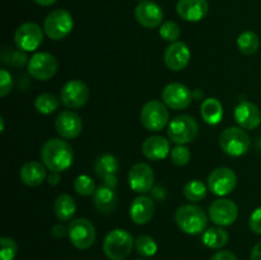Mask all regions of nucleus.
<instances>
[{
  "instance_id": "obj_1",
  "label": "nucleus",
  "mask_w": 261,
  "mask_h": 260,
  "mask_svg": "<svg viewBox=\"0 0 261 260\" xmlns=\"http://www.w3.org/2000/svg\"><path fill=\"white\" fill-rule=\"evenodd\" d=\"M73 148L68 142L61 139H50L42 145L41 160L51 172H63L73 165Z\"/></svg>"
},
{
  "instance_id": "obj_2",
  "label": "nucleus",
  "mask_w": 261,
  "mask_h": 260,
  "mask_svg": "<svg viewBox=\"0 0 261 260\" xmlns=\"http://www.w3.org/2000/svg\"><path fill=\"white\" fill-rule=\"evenodd\" d=\"M175 221L178 228L188 235L203 233L208 224L205 212L194 204L181 205L175 213Z\"/></svg>"
},
{
  "instance_id": "obj_3",
  "label": "nucleus",
  "mask_w": 261,
  "mask_h": 260,
  "mask_svg": "<svg viewBox=\"0 0 261 260\" xmlns=\"http://www.w3.org/2000/svg\"><path fill=\"white\" fill-rule=\"evenodd\" d=\"M134 242L133 236L126 229H112L103 240V252L110 260H124L132 252Z\"/></svg>"
},
{
  "instance_id": "obj_4",
  "label": "nucleus",
  "mask_w": 261,
  "mask_h": 260,
  "mask_svg": "<svg viewBox=\"0 0 261 260\" xmlns=\"http://www.w3.org/2000/svg\"><path fill=\"white\" fill-rule=\"evenodd\" d=\"M219 145L226 154L231 157H241L249 152L251 139L245 129L231 126L222 132L219 137Z\"/></svg>"
},
{
  "instance_id": "obj_5",
  "label": "nucleus",
  "mask_w": 261,
  "mask_h": 260,
  "mask_svg": "<svg viewBox=\"0 0 261 260\" xmlns=\"http://www.w3.org/2000/svg\"><path fill=\"white\" fill-rule=\"evenodd\" d=\"M74 20L70 13L65 9H55L48 13L43 22V32L48 38L60 41L71 32Z\"/></svg>"
},
{
  "instance_id": "obj_6",
  "label": "nucleus",
  "mask_w": 261,
  "mask_h": 260,
  "mask_svg": "<svg viewBox=\"0 0 261 260\" xmlns=\"http://www.w3.org/2000/svg\"><path fill=\"white\" fill-rule=\"evenodd\" d=\"M140 121L149 132H161L170 124V112L163 102L152 99L148 101L140 111Z\"/></svg>"
},
{
  "instance_id": "obj_7",
  "label": "nucleus",
  "mask_w": 261,
  "mask_h": 260,
  "mask_svg": "<svg viewBox=\"0 0 261 260\" xmlns=\"http://www.w3.org/2000/svg\"><path fill=\"white\" fill-rule=\"evenodd\" d=\"M199 133V125L189 115H180L173 117L168 124L167 134L170 140L176 144H188L195 140Z\"/></svg>"
},
{
  "instance_id": "obj_8",
  "label": "nucleus",
  "mask_w": 261,
  "mask_h": 260,
  "mask_svg": "<svg viewBox=\"0 0 261 260\" xmlns=\"http://www.w3.org/2000/svg\"><path fill=\"white\" fill-rule=\"evenodd\" d=\"M68 236L74 247L86 250L96 241V228L89 219L76 218L69 223Z\"/></svg>"
},
{
  "instance_id": "obj_9",
  "label": "nucleus",
  "mask_w": 261,
  "mask_h": 260,
  "mask_svg": "<svg viewBox=\"0 0 261 260\" xmlns=\"http://www.w3.org/2000/svg\"><path fill=\"white\" fill-rule=\"evenodd\" d=\"M27 71L33 79L48 81L58 71V60L48 53H37L31 56L27 64Z\"/></svg>"
},
{
  "instance_id": "obj_10",
  "label": "nucleus",
  "mask_w": 261,
  "mask_h": 260,
  "mask_svg": "<svg viewBox=\"0 0 261 260\" xmlns=\"http://www.w3.org/2000/svg\"><path fill=\"white\" fill-rule=\"evenodd\" d=\"M89 88L84 82L71 79L66 82L60 91L61 103L68 109H81L88 102Z\"/></svg>"
},
{
  "instance_id": "obj_11",
  "label": "nucleus",
  "mask_w": 261,
  "mask_h": 260,
  "mask_svg": "<svg viewBox=\"0 0 261 260\" xmlns=\"http://www.w3.org/2000/svg\"><path fill=\"white\" fill-rule=\"evenodd\" d=\"M43 41V32L38 24L33 22H27L20 24L15 30L14 42L17 48L30 53L37 50Z\"/></svg>"
},
{
  "instance_id": "obj_12",
  "label": "nucleus",
  "mask_w": 261,
  "mask_h": 260,
  "mask_svg": "<svg viewBox=\"0 0 261 260\" xmlns=\"http://www.w3.org/2000/svg\"><path fill=\"white\" fill-rule=\"evenodd\" d=\"M237 176L228 167H218L211 172L208 177V189L217 196H226L234 190Z\"/></svg>"
},
{
  "instance_id": "obj_13",
  "label": "nucleus",
  "mask_w": 261,
  "mask_h": 260,
  "mask_svg": "<svg viewBox=\"0 0 261 260\" xmlns=\"http://www.w3.org/2000/svg\"><path fill=\"white\" fill-rule=\"evenodd\" d=\"M209 218L219 227L231 226L239 217V206L229 199L214 200L209 206Z\"/></svg>"
},
{
  "instance_id": "obj_14",
  "label": "nucleus",
  "mask_w": 261,
  "mask_h": 260,
  "mask_svg": "<svg viewBox=\"0 0 261 260\" xmlns=\"http://www.w3.org/2000/svg\"><path fill=\"white\" fill-rule=\"evenodd\" d=\"M163 103L172 110H184L191 105L194 94L182 83H170L162 91Z\"/></svg>"
},
{
  "instance_id": "obj_15",
  "label": "nucleus",
  "mask_w": 261,
  "mask_h": 260,
  "mask_svg": "<svg viewBox=\"0 0 261 260\" xmlns=\"http://www.w3.org/2000/svg\"><path fill=\"white\" fill-rule=\"evenodd\" d=\"M129 186L138 194H145L153 189L154 172L148 163L140 162L133 166L127 175Z\"/></svg>"
},
{
  "instance_id": "obj_16",
  "label": "nucleus",
  "mask_w": 261,
  "mask_h": 260,
  "mask_svg": "<svg viewBox=\"0 0 261 260\" xmlns=\"http://www.w3.org/2000/svg\"><path fill=\"white\" fill-rule=\"evenodd\" d=\"M117 171H119V161L112 154L99 155L94 163V172L97 177L102 180L105 186L111 189H116L119 184Z\"/></svg>"
},
{
  "instance_id": "obj_17",
  "label": "nucleus",
  "mask_w": 261,
  "mask_h": 260,
  "mask_svg": "<svg viewBox=\"0 0 261 260\" xmlns=\"http://www.w3.org/2000/svg\"><path fill=\"white\" fill-rule=\"evenodd\" d=\"M55 129L64 139H74L79 137L83 129V121L81 116L70 110L61 111L55 119Z\"/></svg>"
},
{
  "instance_id": "obj_18",
  "label": "nucleus",
  "mask_w": 261,
  "mask_h": 260,
  "mask_svg": "<svg viewBox=\"0 0 261 260\" xmlns=\"http://www.w3.org/2000/svg\"><path fill=\"white\" fill-rule=\"evenodd\" d=\"M234 120L240 127L245 130H254L261 124V111L259 107L252 102L240 101L234 107Z\"/></svg>"
},
{
  "instance_id": "obj_19",
  "label": "nucleus",
  "mask_w": 261,
  "mask_h": 260,
  "mask_svg": "<svg viewBox=\"0 0 261 260\" xmlns=\"http://www.w3.org/2000/svg\"><path fill=\"white\" fill-rule=\"evenodd\" d=\"M135 18L138 23L144 28H157L162 25L163 10L157 3L154 2H142L135 8Z\"/></svg>"
},
{
  "instance_id": "obj_20",
  "label": "nucleus",
  "mask_w": 261,
  "mask_h": 260,
  "mask_svg": "<svg viewBox=\"0 0 261 260\" xmlns=\"http://www.w3.org/2000/svg\"><path fill=\"white\" fill-rule=\"evenodd\" d=\"M191 53L188 45L181 41H176L172 42L165 51V63L168 69L173 71H180L188 66L189 61H190Z\"/></svg>"
},
{
  "instance_id": "obj_21",
  "label": "nucleus",
  "mask_w": 261,
  "mask_h": 260,
  "mask_svg": "<svg viewBox=\"0 0 261 260\" xmlns=\"http://www.w3.org/2000/svg\"><path fill=\"white\" fill-rule=\"evenodd\" d=\"M208 8L206 0H178L176 12L186 22H199L206 15Z\"/></svg>"
},
{
  "instance_id": "obj_22",
  "label": "nucleus",
  "mask_w": 261,
  "mask_h": 260,
  "mask_svg": "<svg viewBox=\"0 0 261 260\" xmlns=\"http://www.w3.org/2000/svg\"><path fill=\"white\" fill-rule=\"evenodd\" d=\"M142 152L150 161H161L171 153L170 140L162 135H153L147 138L142 144Z\"/></svg>"
},
{
  "instance_id": "obj_23",
  "label": "nucleus",
  "mask_w": 261,
  "mask_h": 260,
  "mask_svg": "<svg viewBox=\"0 0 261 260\" xmlns=\"http://www.w3.org/2000/svg\"><path fill=\"white\" fill-rule=\"evenodd\" d=\"M154 216V201L145 195L137 196L130 205V218L135 224H147Z\"/></svg>"
},
{
  "instance_id": "obj_24",
  "label": "nucleus",
  "mask_w": 261,
  "mask_h": 260,
  "mask_svg": "<svg viewBox=\"0 0 261 260\" xmlns=\"http://www.w3.org/2000/svg\"><path fill=\"white\" fill-rule=\"evenodd\" d=\"M19 177L24 185L31 186V188L40 186L45 181V178L47 177L45 165L37 162V161L25 162L19 171Z\"/></svg>"
},
{
  "instance_id": "obj_25",
  "label": "nucleus",
  "mask_w": 261,
  "mask_h": 260,
  "mask_svg": "<svg viewBox=\"0 0 261 260\" xmlns=\"http://www.w3.org/2000/svg\"><path fill=\"white\" fill-rule=\"evenodd\" d=\"M117 194L115 189L109 186H99L96 189L93 194V204L97 211L102 214H110L116 209L117 206Z\"/></svg>"
},
{
  "instance_id": "obj_26",
  "label": "nucleus",
  "mask_w": 261,
  "mask_h": 260,
  "mask_svg": "<svg viewBox=\"0 0 261 260\" xmlns=\"http://www.w3.org/2000/svg\"><path fill=\"white\" fill-rule=\"evenodd\" d=\"M200 114L204 121L209 125H218L223 119V106L221 101L213 97L205 98L201 103Z\"/></svg>"
},
{
  "instance_id": "obj_27",
  "label": "nucleus",
  "mask_w": 261,
  "mask_h": 260,
  "mask_svg": "<svg viewBox=\"0 0 261 260\" xmlns=\"http://www.w3.org/2000/svg\"><path fill=\"white\" fill-rule=\"evenodd\" d=\"M54 212H55V216L59 221H70L76 212V204L73 196L69 195V194L59 195L54 203Z\"/></svg>"
},
{
  "instance_id": "obj_28",
  "label": "nucleus",
  "mask_w": 261,
  "mask_h": 260,
  "mask_svg": "<svg viewBox=\"0 0 261 260\" xmlns=\"http://www.w3.org/2000/svg\"><path fill=\"white\" fill-rule=\"evenodd\" d=\"M229 236L227 231L222 227H212L204 231L203 244L209 249H221L228 242Z\"/></svg>"
},
{
  "instance_id": "obj_29",
  "label": "nucleus",
  "mask_w": 261,
  "mask_h": 260,
  "mask_svg": "<svg viewBox=\"0 0 261 260\" xmlns=\"http://www.w3.org/2000/svg\"><path fill=\"white\" fill-rule=\"evenodd\" d=\"M237 47L244 55H254L260 47V38L252 31H245L237 37Z\"/></svg>"
},
{
  "instance_id": "obj_30",
  "label": "nucleus",
  "mask_w": 261,
  "mask_h": 260,
  "mask_svg": "<svg viewBox=\"0 0 261 260\" xmlns=\"http://www.w3.org/2000/svg\"><path fill=\"white\" fill-rule=\"evenodd\" d=\"M206 191H208V188L200 180H191L184 186V196L189 201H194V203L203 200L206 196Z\"/></svg>"
},
{
  "instance_id": "obj_31",
  "label": "nucleus",
  "mask_w": 261,
  "mask_h": 260,
  "mask_svg": "<svg viewBox=\"0 0 261 260\" xmlns=\"http://www.w3.org/2000/svg\"><path fill=\"white\" fill-rule=\"evenodd\" d=\"M60 101L56 96L51 93H42L35 99V109L38 114L50 115L59 109Z\"/></svg>"
},
{
  "instance_id": "obj_32",
  "label": "nucleus",
  "mask_w": 261,
  "mask_h": 260,
  "mask_svg": "<svg viewBox=\"0 0 261 260\" xmlns=\"http://www.w3.org/2000/svg\"><path fill=\"white\" fill-rule=\"evenodd\" d=\"M134 246L137 249L138 254L142 255L143 257L153 256V255H155V252L158 250L157 242L154 241L153 237L148 236V235H139L135 239Z\"/></svg>"
},
{
  "instance_id": "obj_33",
  "label": "nucleus",
  "mask_w": 261,
  "mask_h": 260,
  "mask_svg": "<svg viewBox=\"0 0 261 260\" xmlns=\"http://www.w3.org/2000/svg\"><path fill=\"white\" fill-rule=\"evenodd\" d=\"M96 189L97 188L94 185V181L88 175H79L74 180V190L82 196L93 195Z\"/></svg>"
},
{
  "instance_id": "obj_34",
  "label": "nucleus",
  "mask_w": 261,
  "mask_h": 260,
  "mask_svg": "<svg viewBox=\"0 0 261 260\" xmlns=\"http://www.w3.org/2000/svg\"><path fill=\"white\" fill-rule=\"evenodd\" d=\"M160 36L167 42H176L181 36L180 25L172 20H167L160 27Z\"/></svg>"
},
{
  "instance_id": "obj_35",
  "label": "nucleus",
  "mask_w": 261,
  "mask_h": 260,
  "mask_svg": "<svg viewBox=\"0 0 261 260\" xmlns=\"http://www.w3.org/2000/svg\"><path fill=\"white\" fill-rule=\"evenodd\" d=\"M171 161L176 166L188 165L191 158L190 149L185 144H177L171 149Z\"/></svg>"
},
{
  "instance_id": "obj_36",
  "label": "nucleus",
  "mask_w": 261,
  "mask_h": 260,
  "mask_svg": "<svg viewBox=\"0 0 261 260\" xmlns=\"http://www.w3.org/2000/svg\"><path fill=\"white\" fill-rule=\"evenodd\" d=\"M18 246L10 237L0 239V260H14L17 256Z\"/></svg>"
},
{
  "instance_id": "obj_37",
  "label": "nucleus",
  "mask_w": 261,
  "mask_h": 260,
  "mask_svg": "<svg viewBox=\"0 0 261 260\" xmlns=\"http://www.w3.org/2000/svg\"><path fill=\"white\" fill-rule=\"evenodd\" d=\"M13 87V78L12 74L7 69L0 70V96L5 97L8 93H10Z\"/></svg>"
},
{
  "instance_id": "obj_38",
  "label": "nucleus",
  "mask_w": 261,
  "mask_h": 260,
  "mask_svg": "<svg viewBox=\"0 0 261 260\" xmlns=\"http://www.w3.org/2000/svg\"><path fill=\"white\" fill-rule=\"evenodd\" d=\"M28 56L27 54H25V51H22V50H15V51H10L9 53V60H8V63L10 64V65L15 66V68H22V66H24L25 64H28Z\"/></svg>"
},
{
  "instance_id": "obj_39",
  "label": "nucleus",
  "mask_w": 261,
  "mask_h": 260,
  "mask_svg": "<svg viewBox=\"0 0 261 260\" xmlns=\"http://www.w3.org/2000/svg\"><path fill=\"white\" fill-rule=\"evenodd\" d=\"M249 226L250 229H251L254 233L261 235V206L252 212V214L250 216L249 219Z\"/></svg>"
},
{
  "instance_id": "obj_40",
  "label": "nucleus",
  "mask_w": 261,
  "mask_h": 260,
  "mask_svg": "<svg viewBox=\"0 0 261 260\" xmlns=\"http://www.w3.org/2000/svg\"><path fill=\"white\" fill-rule=\"evenodd\" d=\"M211 260H239L236 257V255L232 254L231 251H218L212 256Z\"/></svg>"
},
{
  "instance_id": "obj_41",
  "label": "nucleus",
  "mask_w": 261,
  "mask_h": 260,
  "mask_svg": "<svg viewBox=\"0 0 261 260\" xmlns=\"http://www.w3.org/2000/svg\"><path fill=\"white\" fill-rule=\"evenodd\" d=\"M51 233L55 237H64L65 235H68V228H65V226H63L61 223H58L53 227Z\"/></svg>"
},
{
  "instance_id": "obj_42",
  "label": "nucleus",
  "mask_w": 261,
  "mask_h": 260,
  "mask_svg": "<svg viewBox=\"0 0 261 260\" xmlns=\"http://www.w3.org/2000/svg\"><path fill=\"white\" fill-rule=\"evenodd\" d=\"M60 172H51L47 175V177H46V180H47V184L51 186H55L58 185L59 183H60Z\"/></svg>"
},
{
  "instance_id": "obj_43",
  "label": "nucleus",
  "mask_w": 261,
  "mask_h": 260,
  "mask_svg": "<svg viewBox=\"0 0 261 260\" xmlns=\"http://www.w3.org/2000/svg\"><path fill=\"white\" fill-rule=\"evenodd\" d=\"M251 260H261V241L257 242L254 246L251 251V256H250Z\"/></svg>"
},
{
  "instance_id": "obj_44",
  "label": "nucleus",
  "mask_w": 261,
  "mask_h": 260,
  "mask_svg": "<svg viewBox=\"0 0 261 260\" xmlns=\"http://www.w3.org/2000/svg\"><path fill=\"white\" fill-rule=\"evenodd\" d=\"M33 2L38 5H42V7H48V5L55 4L58 0H33Z\"/></svg>"
},
{
  "instance_id": "obj_45",
  "label": "nucleus",
  "mask_w": 261,
  "mask_h": 260,
  "mask_svg": "<svg viewBox=\"0 0 261 260\" xmlns=\"http://www.w3.org/2000/svg\"><path fill=\"white\" fill-rule=\"evenodd\" d=\"M194 99H200L201 96H203V93H201L200 89H196V91H194Z\"/></svg>"
},
{
  "instance_id": "obj_46",
  "label": "nucleus",
  "mask_w": 261,
  "mask_h": 260,
  "mask_svg": "<svg viewBox=\"0 0 261 260\" xmlns=\"http://www.w3.org/2000/svg\"><path fill=\"white\" fill-rule=\"evenodd\" d=\"M139 2H140V3H142V2H147V0H139Z\"/></svg>"
},
{
  "instance_id": "obj_47",
  "label": "nucleus",
  "mask_w": 261,
  "mask_h": 260,
  "mask_svg": "<svg viewBox=\"0 0 261 260\" xmlns=\"http://www.w3.org/2000/svg\"><path fill=\"white\" fill-rule=\"evenodd\" d=\"M135 260H144V259H135Z\"/></svg>"
}]
</instances>
